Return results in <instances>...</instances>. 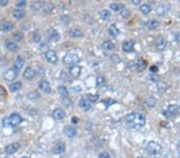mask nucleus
<instances>
[{
    "label": "nucleus",
    "instance_id": "obj_1",
    "mask_svg": "<svg viewBox=\"0 0 180 158\" xmlns=\"http://www.w3.org/2000/svg\"><path fill=\"white\" fill-rule=\"evenodd\" d=\"M127 124L131 129H141L146 124V117L141 113L133 112L127 115Z\"/></svg>",
    "mask_w": 180,
    "mask_h": 158
},
{
    "label": "nucleus",
    "instance_id": "obj_2",
    "mask_svg": "<svg viewBox=\"0 0 180 158\" xmlns=\"http://www.w3.org/2000/svg\"><path fill=\"white\" fill-rule=\"evenodd\" d=\"M22 122V117L18 113H12L10 117H6L3 121V124L4 127L16 126Z\"/></svg>",
    "mask_w": 180,
    "mask_h": 158
},
{
    "label": "nucleus",
    "instance_id": "obj_3",
    "mask_svg": "<svg viewBox=\"0 0 180 158\" xmlns=\"http://www.w3.org/2000/svg\"><path fill=\"white\" fill-rule=\"evenodd\" d=\"M129 68L133 71H136L138 73L143 71L147 66V62L143 59H139L136 61H132L128 63Z\"/></svg>",
    "mask_w": 180,
    "mask_h": 158
},
{
    "label": "nucleus",
    "instance_id": "obj_4",
    "mask_svg": "<svg viewBox=\"0 0 180 158\" xmlns=\"http://www.w3.org/2000/svg\"><path fill=\"white\" fill-rule=\"evenodd\" d=\"M146 151L151 156H158L162 151L161 145L156 141H151L146 145Z\"/></svg>",
    "mask_w": 180,
    "mask_h": 158
},
{
    "label": "nucleus",
    "instance_id": "obj_5",
    "mask_svg": "<svg viewBox=\"0 0 180 158\" xmlns=\"http://www.w3.org/2000/svg\"><path fill=\"white\" fill-rule=\"evenodd\" d=\"M178 113H179V106L176 105H170L167 108L163 111V115L166 118H171L175 117Z\"/></svg>",
    "mask_w": 180,
    "mask_h": 158
},
{
    "label": "nucleus",
    "instance_id": "obj_6",
    "mask_svg": "<svg viewBox=\"0 0 180 158\" xmlns=\"http://www.w3.org/2000/svg\"><path fill=\"white\" fill-rule=\"evenodd\" d=\"M63 62L64 64H66L67 66L75 65L79 62V58L78 55L75 54H67L63 57Z\"/></svg>",
    "mask_w": 180,
    "mask_h": 158
},
{
    "label": "nucleus",
    "instance_id": "obj_7",
    "mask_svg": "<svg viewBox=\"0 0 180 158\" xmlns=\"http://www.w3.org/2000/svg\"><path fill=\"white\" fill-rule=\"evenodd\" d=\"M18 73H19V71L17 70H15V68H10L8 69L7 70H6L4 72L3 77L7 81L11 82V81H14L15 78H17Z\"/></svg>",
    "mask_w": 180,
    "mask_h": 158
},
{
    "label": "nucleus",
    "instance_id": "obj_8",
    "mask_svg": "<svg viewBox=\"0 0 180 158\" xmlns=\"http://www.w3.org/2000/svg\"><path fill=\"white\" fill-rule=\"evenodd\" d=\"M167 39L162 35H158L155 39V46L158 50H163L167 47Z\"/></svg>",
    "mask_w": 180,
    "mask_h": 158
},
{
    "label": "nucleus",
    "instance_id": "obj_9",
    "mask_svg": "<svg viewBox=\"0 0 180 158\" xmlns=\"http://www.w3.org/2000/svg\"><path fill=\"white\" fill-rule=\"evenodd\" d=\"M20 148V145L18 142H15V143L10 144L7 146L5 147V153L7 154L11 155L13 153H16Z\"/></svg>",
    "mask_w": 180,
    "mask_h": 158
},
{
    "label": "nucleus",
    "instance_id": "obj_10",
    "mask_svg": "<svg viewBox=\"0 0 180 158\" xmlns=\"http://www.w3.org/2000/svg\"><path fill=\"white\" fill-rule=\"evenodd\" d=\"M169 10H170V7H169V6L167 4L162 3V4L158 6V7L156 9V13L159 16H164L169 11Z\"/></svg>",
    "mask_w": 180,
    "mask_h": 158
},
{
    "label": "nucleus",
    "instance_id": "obj_11",
    "mask_svg": "<svg viewBox=\"0 0 180 158\" xmlns=\"http://www.w3.org/2000/svg\"><path fill=\"white\" fill-rule=\"evenodd\" d=\"M134 41H133V40L124 42V43L122 44V50L126 53H131L134 50Z\"/></svg>",
    "mask_w": 180,
    "mask_h": 158
},
{
    "label": "nucleus",
    "instance_id": "obj_12",
    "mask_svg": "<svg viewBox=\"0 0 180 158\" xmlns=\"http://www.w3.org/2000/svg\"><path fill=\"white\" fill-rule=\"evenodd\" d=\"M14 27H15V26L10 22H6V21L0 22V30L1 31H10L11 30L14 29Z\"/></svg>",
    "mask_w": 180,
    "mask_h": 158
},
{
    "label": "nucleus",
    "instance_id": "obj_13",
    "mask_svg": "<svg viewBox=\"0 0 180 158\" xmlns=\"http://www.w3.org/2000/svg\"><path fill=\"white\" fill-rule=\"evenodd\" d=\"M39 87L42 91H43V92L46 93H51V86H50V84H49V82L47 81H40L39 82Z\"/></svg>",
    "mask_w": 180,
    "mask_h": 158
},
{
    "label": "nucleus",
    "instance_id": "obj_14",
    "mask_svg": "<svg viewBox=\"0 0 180 158\" xmlns=\"http://www.w3.org/2000/svg\"><path fill=\"white\" fill-rule=\"evenodd\" d=\"M46 59L48 60L51 63H55L57 62L58 60V57H57V54H56L55 51L54 50H47L46 52Z\"/></svg>",
    "mask_w": 180,
    "mask_h": 158
},
{
    "label": "nucleus",
    "instance_id": "obj_15",
    "mask_svg": "<svg viewBox=\"0 0 180 158\" xmlns=\"http://www.w3.org/2000/svg\"><path fill=\"white\" fill-rule=\"evenodd\" d=\"M47 36L51 40H54V41H58L60 39V35L58 34V32L54 28H51L48 30Z\"/></svg>",
    "mask_w": 180,
    "mask_h": 158
},
{
    "label": "nucleus",
    "instance_id": "obj_16",
    "mask_svg": "<svg viewBox=\"0 0 180 158\" xmlns=\"http://www.w3.org/2000/svg\"><path fill=\"white\" fill-rule=\"evenodd\" d=\"M52 117L55 120H62L66 117V113L61 109H55L53 111Z\"/></svg>",
    "mask_w": 180,
    "mask_h": 158
},
{
    "label": "nucleus",
    "instance_id": "obj_17",
    "mask_svg": "<svg viewBox=\"0 0 180 158\" xmlns=\"http://www.w3.org/2000/svg\"><path fill=\"white\" fill-rule=\"evenodd\" d=\"M76 129L73 127L70 126V125H67L64 128V134L66 135L67 137L69 138H72L74 136L76 135Z\"/></svg>",
    "mask_w": 180,
    "mask_h": 158
},
{
    "label": "nucleus",
    "instance_id": "obj_18",
    "mask_svg": "<svg viewBox=\"0 0 180 158\" xmlns=\"http://www.w3.org/2000/svg\"><path fill=\"white\" fill-rule=\"evenodd\" d=\"M35 75H36L35 71L31 67H27L25 70L24 73H23V77L25 78H27V79H32V78H34L35 77Z\"/></svg>",
    "mask_w": 180,
    "mask_h": 158
},
{
    "label": "nucleus",
    "instance_id": "obj_19",
    "mask_svg": "<svg viewBox=\"0 0 180 158\" xmlns=\"http://www.w3.org/2000/svg\"><path fill=\"white\" fill-rule=\"evenodd\" d=\"M70 73L73 78H78L81 73V67L79 66H73L70 69Z\"/></svg>",
    "mask_w": 180,
    "mask_h": 158
},
{
    "label": "nucleus",
    "instance_id": "obj_20",
    "mask_svg": "<svg viewBox=\"0 0 180 158\" xmlns=\"http://www.w3.org/2000/svg\"><path fill=\"white\" fill-rule=\"evenodd\" d=\"M24 65V59H22V57L19 56L16 59V60L14 62V66H13V68H15V70H17L18 71L21 70L22 68V66Z\"/></svg>",
    "mask_w": 180,
    "mask_h": 158
},
{
    "label": "nucleus",
    "instance_id": "obj_21",
    "mask_svg": "<svg viewBox=\"0 0 180 158\" xmlns=\"http://www.w3.org/2000/svg\"><path fill=\"white\" fill-rule=\"evenodd\" d=\"M79 106L81 107V109H83V110L84 111H88L89 110H90L91 108V105H90V102H88L87 100L82 98L79 102Z\"/></svg>",
    "mask_w": 180,
    "mask_h": 158
},
{
    "label": "nucleus",
    "instance_id": "obj_22",
    "mask_svg": "<svg viewBox=\"0 0 180 158\" xmlns=\"http://www.w3.org/2000/svg\"><path fill=\"white\" fill-rule=\"evenodd\" d=\"M109 34L111 35L112 37H117L120 34V30H119V28L116 27V25L112 24L111 25L109 30H108Z\"/></svg>",
    "mask_w": 180,
    "mask_h": 158
},
{
    "label": "nucleus",
    "instance_id": "obj_23",
    "mask_svg": "<svg viewBox=\"0 0 180 158\" xmlns=\"http://www.w3.org/2000/svg\"><path fill=\"white\" fill-rule=\"evenodd\" d=\"M65 151V145L63 142H58L55 147L54 153L55 154H61Z\"/></svg>",
    "mask_w": 180,
    "mask_h": 158
},
{
    "label": "nucleus",
    "instance_id": "obj_24",
    "mask_svg": "<svg viewBox=\"0 0 180 158\" xmlns=\"http://www.w3.org/2000/svg\"><path fill=\"white\" fill-rule=\"evenodd\" d=\"M6 47L10 51H16L18 50V45L11 40H8L6 42Z\"/></svg>",
    "mask_w": 180,
    "mask_h": 158
},
{
    "label": "nucleus",
    "instance_id": "obj_25",
    "mask_svg": "<svg viewBox=\"0 0 180 158\" xmlns=\"http://www.w3.org/2000/svg\"><path fill=\"white\" fill-rule=\"evenodd\" d=\"M139 10H140V11H141L143 14H144V15H147L149 13H151V11L152 10V7H151V5L146 4V3H144V4H143L142 6H140Z\"/></svg>",
    "mask_w": 180,
    "mask_h": 158
},
{
    "label": "nucleus",
    "instance_id": "obj_26",
    "mask_svg": "<svg viewBox=\"0 0 180 158\" xmlns=\"http://www.w3.org/2000/svg\"><path fill=\"white\" fill-rule=\"evenodd\" d=\"M159 26V22L156 19H151L146 22V27L150 30H155Z\"/></svg>",
    "mask_w": 180,
    "mask_h": 158
},
{
    "label": "nucleus",
    "instance_id": "obj_27",
    "mask_svg": "<svg viewBox=\"0 0 180 158\" xmlns=\"http://www.w3.org/2000/svg\"><path fill=\"white\" fill-rule=\"evenodd\" d=\"M25 15H26V12L23 10H21V9H16V10L13 11V16L15 19H22L25 16Z\"/></svg>",
    "mask_w": 180,
    "mask_h": 158
},
{
    "label": "nucleus",
    "instance_id": "obj_28",
    "mask_svg": "<svg viewBox=\"0 0 180 158\" xmlns=\"http://www.w3.org/2000/svg\"><path fill=\"white\" fill-rule=\"evenodd\" d=\"M70 35L74 38H79L83 35V31L79 29H73L70 31Z\"/></svg>",
    "mask_w": 180,
    "mask_h": 158
},
{
    "label": "nucleus",
    "instance_id": "obj_29",
    "mask_svg": "<svg viewBox=\"0 0 180 158\" xmlns=\"http://www.w3.org/2000/svg\"><path fill=\"white\" fill-rule=\"evenodd\" d=\"M102 48L107 50H111L114 48V44L111 41H106L102 44Z\"/></svg>",
    "mask_w": 180,
    "mask_h": 158
},
{
    "label": "nucleus",
    "instance_id": "obj_30",
    "mask_svg": "<svg viewBox=\"0 0 180 158\" xmlns=\"http://www.w3.org/2000/svg\"><path fill=\"white\" fill-rule=\"evenodd\" d=\"M22 86V83L20 82H14L13 84L9 86V89L11 92H15V91H17L21 88Z\"/></svg>",
    "mask_w": 180,
    "mask_h": 158
},
{
    "label": "nucleus",
    "instance_id": "obj_31",
    "mask_svg": "<svg viewBox=\"0 0 180 158\" xmlns=\"http://www.w3.org/2000/svg\"><path fill=\"white\" fill-rule=\"evenodd\" d=\"M110 7L111 10H113L114 11H119L120 10H123L124 8V6L122 4H120V3H111L110 5Z\"/></svg>",
    "mask_w": 180,
    "mask_h": 158
},
{
    "label": "nucleus",
    "instance_id": "obj_32",
    "mask_svg": "<svg viewBox=\"0 0 180 158\" xmlns=\"http://www.w3.org/2000/svg\"><path fill=\"white\" fill-rule=\"evenodd\" d=\"M145 103H146V105L148 107H153V106L155 105L156 99L154 97H149L146 99Z\"/></svg>",
    "mask_w": 180,
    "mask_h": 158
},
{
    "label": "nucleus",
    "instance_id": "obj_33",
    "mask_svg": "<svg viewBox=\"0 0 180 158\" xmlns=\"http://www.w3.org/2000/svg\"><path fill=\"white\" fill-rule=\"evenodd\" d=\"M100 17L103 20L109 19L110 18H111V13H110L109 10H102V11L100 12Z\"/></svg>",
    "mask_w": 180,
    "mask_h": 158
},
{
    "label": "nucleus",
    "instance_id": "obj_34",
    "mask_svg": "<svg viewBox=\"0 0 180 158\" xmlns=\"http://www.w3.org/2000/svg\"><path fill=\"white\" fill-rule=\"evenodd\" d=\"M58 93H60V94L63 95V96H64V97L68 96V90H67V89H66L65 86H63V85H61V86H58Z\"/></svg>",
    "mask_w": 180,
    "mask_h": 158
},
{
    "label": "nucleus",
    "instance_id": "obj_35",
    "mask_svg": "<svg viewBox=\"0 0 180 158\" xmlns=\"http://www.w3.org/2000/svg\"><path fill=\"white\" fill-rule=\"evenodd\" d=\"M157 89L158 90H159V92L163 93L167 89V85H166L165 82H159L157 83Z\"/></svg>",
    "mask_w": 180,
    "mask_h": 158
},
{
    "label": "nucleus",
    "instance_id": "obj_36",
    "mask_svg": "<svg viewBox=\"0 0 180 158\" xmlns=\"http://www.w3.org/2000/svg\"><path fill=\"white\" fill-rule=\"evenodd\" d=\"M23 37H24V35H23L22 33H21V32H17V33H15V34L13 35V39H14L15 41L20 42L21 40L23 39Z\"/></svg>",
    "mask_w": 180,
    "mask_h": 158
},
{
    "label": "nucleus",
    "instance_id": "obj_37",
    "mask_svg": "<svg viewBox=\"0 0 180 158\" xmlns=\"http://www.w3.org/2000/svg\"><path fill=\"white\" fill-rule=\"evenodd\" d=\"M87 98L90 102H97V100L99 99V95L92 94V93H88Z\"/></svg>",
    "mask_w": 180,
    "mask_h": 158
},
{
    "label": "nucleus",
    "instance_id": "obj_38",
    "mask_svg": "<svg viewBox=\"0 0 180 158\" xmlns=\"http://www.w3.org/2000/svg\"><path fill=\"white\" fill-rule=\"evenodd\" d=\"M27 6V2L25 0H20V1H18V3H16V7H19V9H23Z\"/></svg>",
    "mask_w": 180,
    "mask_h": 158
},
{
    "label": "nucleus",
    "instance_id": "obj_39",
    "mask_svg": "<svg viewBox=\"0 0 180 158\" xmlns=\"http://www.w3.org/2000/svg\"><path fill=\"white\" fill-rule=\"evenodd\" d=\"M105 83V79L104 78H102V77H99L96 79V85L100 87V86H102V85H104Z\"/></svg>",
    "mask_w": 180,
    "mask_h": 158
},
{
    "label": "nucleus",
    "instance_id": "obj_40",
    "mask_svg": "<svg viewBox=\"0 0 180 158\" xmlns=\"http://www.w3.org/2000/svg\"><path fill=\"white\" fill-rule=\"evenodd\" d=\"M103 103H104V105H106V108H108L110 106V105H111L114 104L115 103V101H114V100L112 99H107V100H104L103 101Z\"/></svg>",
    "mask_w": 180,
    "mask_h": 158
},
{
    "label": "nucleus",
    "instance_id": "obj_41",
    "mask_svg": "<svg viewBox=\"0 0 180 158\" xmlns=\"http://www.w3.org/2000/svg\"><path fill=\"white\" fill-rule=\"evenodd\" d=\"M173 40L177 42H180V32H175L173 34Z\"/></svg>",
    "mask_w": 180,
    "mask_h": 158
},
{
    "label": "nucleus",
    "instance_id": "obj_42",
    "mask_svg": "<svg viewBox=\"0 0 180 158\" xmlns=\"http://www.w3.org/2000/svg\"><path fill=\"white\" fill-rule=\"evenodd\" d=\"M149 79H150L151 81H152L153 82H157L159 80V78H158V75H156V74L153 73V74L149 75Z\"/></svg>",
    "mask_w": 180,
    "mask_h": 158
},
{
    "label": "nucleus",
    "instance_id": "obj_43",
    "mask_svg": "<svg viewBox=\"0 0 180 158\" xmlns=\"http://www.w3.org/2000/svg\"><path fill=\"white\" fill-rule=\"evenodd\" d=\"M33 39H34V41L35 42H38L40 41V39H41V36H40V34L38 33V32H34V34H33Z\"/></svg>",
    "mask_w": 180,
    "mask_h": 158
},
{
    "label": "nucleus",
    "instance_id": "obj_44",
    "mask_svg": "<svg viewBox=\"0 0 180 158\" xmlns=\"http://www.w3.org/2000/svg\"><path fill=\"white\" fill-rule=\"evenodd\" d=\"M54 6L53 4H51V3H47L46 5V7H45V10L47 11V12H51V10H53Z\"/></svg>",
    "mask_w": 180,
    "mask_h": 158
},
{
    "label": "nucleus",
    "instance_id": "obj_45",
    "mask_svg": "<svg viewBox=\"0 0 180 158\" xmlns=\"http://www.w3.org/2000/svg\"><path fill=\"white\" fill-rule=\"evenodd\" d=\"M99 158H111V156L108 153L104 152V153H100L99 156Z\"/></svg>",
    "mask_w": 180,
    "mask_h": 158
},
{
    "label": "nucleus",
    "instance_id": "obj_46",
    "mask_svg": "<svg viewBox=\"0 0 180 158\" xmlns=\"http://www.w3.org/2000/svg\"><path fill=\"white\" fill-rule=\"evenodd\" d=\"M121 15L124 18L128 17L130 15V11L128 10H122V12H121Z\"/></svg>",
    "mask_w": 180,
    "mask_h": 158
},
{
    "label": "nucleus",
    "instance_id": "obj_47",
    "mask_svg": "<svg viewBox=\"0 0 180 158\" xmlns=\"http://www.w3.org/2000/svg\"><path fill=\"white\" fill-rule=\"evenodd\" d=\"M150 70H151L153 73H155L158 71V68L156 66L153 65V66H151V67H150Z\"/></svg>",
    "mask_w": 180,
    "mask_h": 158
},
{
    "label": "nucleus",
    "instance_id": "obj_48",
    "mask_svg": "<svg viewBox=\"0 0 180 158\" xmlns=\"http://www.w3.org/2000/svg\"><path fill=\"white\" fill-rule=\"evenodd\" d=\"M7 94V92H6L5 88L0 85V96H5Z\"/></svg>",
    "mask_w": 180,
    "mask_h": 158
},
{
    "label": "nucleus",
    "instance_id": "obj_49",
    "mask_svg": "<svg viewBox=\"0 0 180 158\" xmlns=\"http://www.w3.org/2000/svg\"><path fill=\"white\" fill-rule=\"evenodd\" d=\"M8 3L7 0H0V5L6 6Z\"/></svg>",
    "mask_w": 180,
    "mask_h": 158
},
{
    "label": "nucleus",
    "instance_id": "obj_50",
    "mask_svg": "<svg viewBox=\"0 0 180 158\" xmlns=\"http://www.w3.org/2000/svg\"><path fill=\"white\" fill-rule=\"evenodd\" d=\"M132 3L134 5H139L141 3V1L140 0H132Z\"/></svg>",
    "mask_w": 180,
    "mask_h": 158
},
{
    "label": "nucleus",
    "instance_id": "obj_51",
    "mask_svg": "<svg viewBox=\"0 0 180 158\" xmlns=\"http://www.w3.org/2000/svg\"><path fill=\"white\" fill-rule=\"evenodd\" d=\"M71 121H72V122H73L74 124H76V123H78V119L76 117H72V119H71Z\"/></svg>",
    "mask_w": 180,
    "mask_h": 158
},
{
    "label": "nucleus",
    "instance_id": "obj_52",
    "mask_svg": "<svg viewBox=\"0 0 180 158\" xmlns=\"http://www.w3.org/2000/svg\"><path fill=\"white\" fill-rule=\"evenodd\" d=\"M179 153H180V145L179 146Z\"/></svg>",
    "mask_w": 180,
    "mask_h": 158
},
{
    "label": "nucleus",
    "instance_id": "obj_53",
    "mask_svg": "<svg viewBox=\"0 0 180 158\" xmlns=\"http://www.w3.org/2000/svg\"><path fill=\"white\" fill-rule=\"evenodd\" d=\"M138 158H146V157H139Z\"/></svg>",
    "mask_w": 180,
    "mask_h": 158
},
{
    "label": "nucleus",
    "instance_id": "obj_54",
    "mask_svg": "<svg viewBox=\"0 0 180 158\" xmlns=\"http://www.w3.org/2000/svg\"><path fill=\"white\" fill-rule=\"evenodd\" d=\"M179 113H180V105L179 106Z\"/></svg>",
    "mask_w": 180,
    "mask_h": 158
},
{
    "label": "nucleus",
    "instance_id": "obj_55",
    "mask_svg": "<svg viewBox=\"0 0 180 158\" xmlns=\"http://www.w3.org/2000/svg\"><path fill=\"white\" fill-rule=\"evenodd\" d=\"M22 158H28V157H22Z\"/></svg>",
    "mask_w": 180,
    "mask_h": 158
}]
</instances>
